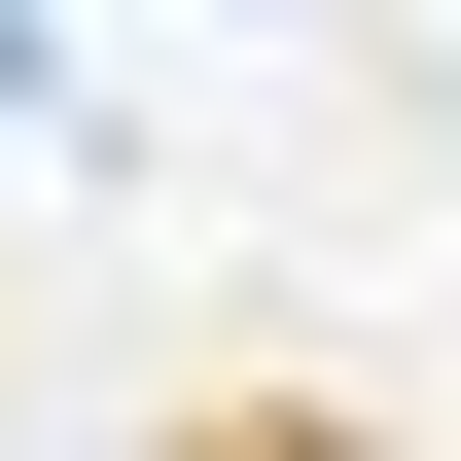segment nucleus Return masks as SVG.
<instances>
[{
  "label": "nucleus",
  "instance_id": "obj_1",
  "mask_svg": "<svg viewBox=\"0 0 461 461\" xmlns=\"http://www.w3.org/2000/svg\"><path fill=\"white\" fill-rule=\"evenodd\" d=\"M177 461H355V426H177Z\"/></svg>",
  "mask_w": 461,
  "mask_h": 461
}]
</instances>
